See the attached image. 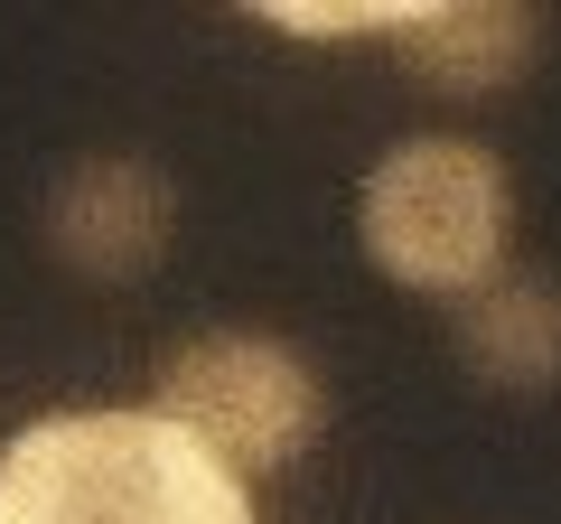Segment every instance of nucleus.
Listing matches in <instances>:
<instances>
[{
    "instance_id": "nucleus-1",
    "label": "nucleus",
    "mask_w": 561,
    "mask_h": 524,
    "mask_svg": "<svg viewBox=\"0 0 561 524\" xmlns=\"http://www.w3.org/2000/svg\"><path fill=\"white\" fill-rule=\"evenodd\" d=\"M0 524H262L253 487L150 403L38 412L0 441Z\"/></svg>"
},
{
    "instance_id": "nucleus-2",
    "label": "nucleus",
    "mask_w": 561,
    "mask_h": 524,
    "mask_svg": "<svg viewBox=\"0 0 561 524\" xmlns=\"http://www.w3.org/2000/svg\"><path fill=\"white\" fill-rule=\"evenodd\" d=\"M356 253L393 291L459 309L515 262V179L478 132H402L356 179Z\"/></svg>"
},
{
    "instance_id": "nucleus-3",
    "label": "nucleus",
    "mask_w": 561,
    "mask_h": 524,
    "mask_svg": "<svg viewBox=\"0 0 561 524\" xmlns=\"http://www.w3.org/2000/svg\"><path fill=\"white\" fill-rule=\"evenodd\" d=\"M150 412L253 487L300 468L328 441V375L309 365V346L272 338V328H197L160 356Z\"/></svg>"
},
{
    "instance_id": "nucleus-4",
    "label": "nucleus",
    "mask_w": 561,
    "mask_h": 524,
    "mask_svg": "<svg viewBox=\"0 0 561 524\" xmlns=\"http://www.w3.org/2000/svg\"><path fill=\"white\" fill-rule=\"evenodd\" d=\"M38 235L76 282H103V291L140 282L179 243V179L160 160H140V150H84V160L57 169V187L38 206Z\"/></svg>"
},
{
    "instance_id": "nucleus-5",
    "label": "nucleus",
    "mask_w": 561,
    "mask_h": 524,
    "mask_svg": "<svg viewBox=\"0 0 561 524\" xmlns=\"http://www.w3.org/2000/svg\"><path fill=\"white\" fill-rule=\"evenodd\" d=\"M534 47H542V20L515 10V0H412L393 57L412 66L431 94L486 103V94H515V84H524Z\"/></svg>"
},
{
    "instance_id": "nucleus-6",
    "label": "nucleus",
    "mask_w": 561,
    "mask_h": 524,
    "mask_svg": "<svg viewBox=\"0 0 561 524\" xmlns=\"http://www.w3.org/2000/svg\"><path fill=\"white\" fill-rule=\"evenodd\" d=\"M449 346L496 394H552L561 384V282L505 262L496 282H478L449 309Z\"/></svg>"
},
{
    "instance_id": "nucleus-7",
    "label": "nucleus",
    "mask_w": 561,
    "mask_h": 524,
    "mask_svg": "<svg viewBox=\"0 0 561 524\" xmlns=\"http://www.w3.org/2000/svg\"><path fill=\"white\" fill-rule=\"evenodd\" d=\"M253 20L272 38H300V47H393L412 0H272Z\"/></svg>"
}]
</instances>
